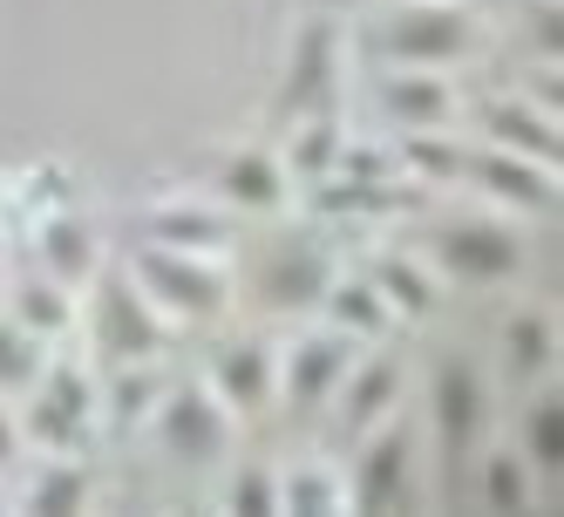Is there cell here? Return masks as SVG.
I'll return each instance as SVG.
<instances>
[{"mask_svg":"<svg viewBox=\"0 0 564 517\" xmlns=\"http://www.w3.org/2000/svg\"><path fill=\"white\" fill-rule=\"evenodd\" d=\"M368 42L388 68H463L482 55V14L469 0H388Z\"/></svg>","mask_w":564,"mask_h":517,"instance_id":"cell-1","label":"cell"},{"mask_svg":"<svg viewBox=\"0 0 564 517\" xmlns=\"http://www.w3.org/2000/svg\"><path fill=\"white\" fill-rule=\"evenodd\" d=\"M123 272L164 313V327H205L231 306V272L218 252H184V246H164V238H143L123 259Z\"/></svg>","mask_w":564,"mask_h":517,"instance_id":"cell-2","label":"cell"},{"mask_svg":"<svg viewBox=\"0 0 564 517\" xmlns=\"http://www.w3.org/2000/svg\"><path fill=\"white\" fill-rule=\"evenodd\" d=\"M150 429H156V450H164L171 463H184V470H212V463L231 450L238 416L218 402L212 381H177V388H164V402H156Z\"/></svg>","mask_w":564,"mask_h":517,"instance_id":"cell-3","label":"cell"},{"mask_svg":"<svg viewBox=\"0 0 564 517\" xmlns=\"http://www.w3.org/2000/svg\"><path fill=\"white\" fill-rule=\"evenodd\" d=\"M435 272H449L463 287H503L523 272V231L510 218H449L435 231Z\"/></svg>","mask_w":564,"mask_h":517,"instance_id":"cell-4","label":"cell"},{"mask_svg":"<svg viewBox=\"0 0 564 517\" xmlns=\"http://www.w3.org/2000/svg\"><path fill=\"white\" fill-rule=\"evenodd\" d=\"M96 347L109 354L116 368H137V362H156L164 354V341H171V327H164V313H156L150 300H143V287L130 280V272H109L102 280V293H96Z\"/></svg>","mask_w":564,"mask_h":517,"instance_id":"cell-5","label":"cell"},{"mask_svg":"<svg viewBox=\"0 0 564 517\" xmlns=\"http://www.w3.org/2000/svg\"><path fill=\"white\" fill-rule=\"evenodd\" d=\"M340 28L334 21H306L300 42H293V62L279 75V116L300 123V116H334L340 103Z\"/></svg>","mask_w":564,"mask_h":517,"instance_id":"cell-6","label":"cell"},{"mask_svg":"<svg viewBox=\"0 0 564 517\" xmlns=\"http://www.w3.org/2000/svg\"><path fill=\"white\" fill-rule=\"evenodd\" d=\"M354 334H340V327H313V334H300L286 354H279V395H286V409H300V416H313V409H334V395H340V381H347V368H354Z\"/></svg>","mask_w":564,"mask_h":517,"instance_id":"cell-7","label":"cell"},{"mask_svg":"<svg viewBox=\"0 0 564 517\" xmlns=\"http://www.w3.org/2000/svg\"><path fill=\"white\" fill-rule=\"evenodd\" d=\"M409 476H415V429L409 422H375L360 435V463L347 476V510H394L409 497Z\"/></svg>","mask_w":564,"mask_h":517,"instance_id":"cell-8","label":"cell"},{"mask_svg":"<svg viewBox=\"0 0 564 517\" xmlns=\"http://www.w3.org/2000/svg\"><path fill=\"white\" fill-rule=\"evenodd\" d=\"M463 184L476 197H490L497 212H531V218L557 212V164H538V157H517V150H497V143L469 150Z\"/></svg>","mask_w":564,"mask_h":517,"instance_id":"cell-9","label":"cell"},{"mask_svg":"<svg viewBox=\"0 0 564 517\" xmlns=\"http://www.w3.org/2000/svg\"><path fill=\"white\" fill-rule=\"evenodd\" d=\"M89 422H96V381L83 368H42V381L28 388V416H21L28 443L68 450V443H83Z\"/></svg>","mask_w":564,"mask_h":517,"instance_id":"cell-10","label":"cell"},{"mask_svg":"<svg viewBox=\"0 0 564 517\" xmlns=\"http://www.w3.org/2000/svg\"><path fill=\"white\" fill-rule=\"evenodd\" d=\"M435 435L449 456H469L476 435L490 429V375H482L476 362H463V354H449V362L435 368Z\"/></svg>","mask_w":564,"mask_h":517,"instance_id":"cell-11","label":"cell"},{"mask_svg":"<svg viewBox=\"0 0 564 517\" xmlns=\"http://www.w3.org/2000/svg\"><path fill=\"white\" fill-rule=\"evenodd\" d=\"M327 280H334V252L313 246V238H279L259 259V300L272 313H313Z\"/></svg>","mask_w":564,"mask_h":517,"instance_id":"cell-12","label":"cell"},{"mask_svg":"<svg viewBox=\"0 0 564 517\" xmlns=\"http://www.w3.org/2000/svg\"><path fill=\"white\" fill-rule=\"evenodd\" d=\"M205 381L218 388V402H225L231 416H259L272 395H279V347H272L265 334H238V341H225V347L212 354Z\"/></svg>","mask_w":564,"mask_h":517,"instance_id":"cell-13","label":"cell"},{"mask_svg":"<svg viewBox=\"0 0 564 517\" xmlns=\"http://www.w3.org/2000/svg\"><path fill=\"white\" fill-rule=\"evenodd\" d=\"M381 116L409 137V130H456L463 96L449 83V68H388L381 75Z\"/></svg>","mask_w":564,"mask_h":517,"instance_id":"cell-14","label":"cell"},{"mask_svg":"<svg viewBox=\"0 0 564 517\" xmlns=\"http://www.w3.org/2000/svg\"><path fill=\"white\" fill-rule=\"evenodd\" d=\"M409 368L394 362V354H354V368H347V381H340V422H347V435H368L375 422H388L394 409H401V381Z\"/></svg>","mask_w":564,"mask_h":517,"instance_id":"cell-15","label":"cell"},{"mask_svg":"<svg viewBox=\"0 0 564 517\" xmlns=\"http://www.w3.org/2000/svg\"><path fill=\"white\" fill-rule=\"evenodd\" d=\"M482 143L538 157V164H557V109L538 96H497L482 109Z\"/></svg>","mask_w":564,"mask_h":517,"instance_id":"cell-16","label":"cell"},{"mask_svg":"<svg viewBox=\"0 0 564 517\" xmlns=\"http://www.w3.org/2000/svg\"><path fill=\"white\" fill-rule=\"evenodd\" d=\"M286 191H293V171L279 150H231L218 171V205L231 212H286Z\"/></svg>","mask_w":564,"mask_h":517,"instance_id":"cell-17","label":"cell"},{"mask_svg":"<svg viewBox=\"0 0 564 517\" xmlns=\"http://www.w3.org/2000/svg\"><path fill=\"white\" fill-rule=\"evenodd\" d=\"M96 266H102V246H96L89 218L48 212V218H42V272H48V280H62V287H89Z\"/></svg>","mask_w":564,"mask_h":517,"instance_id":"cell-18","label":"cell"},{"mask_svg":"<svg viewBox=\"0 0 564 517\" xmlns=\"http://www.w3.org/2000/svg\"><path fill=\"white\" fill-rule=\"evenodd\" d=\"M319 313H327V327H340V334H354V341H368V334L394 327V313H388V300L375 293L368 272H347V280L334 272L327 293H319Z\"/></svg>","mask_w":564,"mask_h":517,"instance_id":"cell-19","label":"cell"},{"mask_svg":"<svg viewBox=\"0 0 564 517\" xmlns=\"http://www.w3.org/2000/svg\"><path fill=\"white\" fill-rule=\"evenodd\" d=\"M150 238H164V246H184V252H218L231 246V218L225 205H191V197H177V205H164L150 218Z\"/></svg>","mask_w":564,"mask_h":517,"instance_id":"cell-20","label":"cell"},{"mask_svg":"<svg viewBox=\"0 0 564 517\" xmlns=\"http://www.w3.org/2000/svg\"><path fill=\"white\" fill-rule=\"evenodd\" d=\"M368 280H375V293L388 300L394 321H422V313L435 306V266H422V259H409V252L375 259V266H368Z\"/></svg>","mask_w":564,"mask_h":517,"instance_id":"cell-21","label":"cell"},{"mask_svg":"<svg viewBox=\"0 0 564 517\" xmlns=\"http://www.w3.org/2000/svg\"><path fill=\"white\" fill-rule=\"evenodd\" d=\"M347 510V476L327 463H293L279 470V517H334Z\"/></svg>","mask_w":564,"mask_h":517,"instance_id":"cell-22","label":"cell"},{"mask_svg":"<svg viewBox=\"0 0 564 517\" xmlns=\"http://www.w3.org/2000/svg\"><path fill=\"white\" fill-rule=\"evenodd\" d=\"M394 164L409 171L415 184H463V164H469V143H456L449 130H409L394 150Z\"/></svg>","mask_w":564,"mask_h":517,"instance_id":"cell-23","label":"cell"},{"mask_svg":"<svg viewBox=\"0 0 564 517\" xmlns=\"http://www.w3.org/2000/svg\"><path fill=\"white\" fill-rule=\"evenodd\" d=\"M8 313L21 327H34L42 341H55V334H68L75 327V287H62V280H21L14 293H8Z\"/></svg>","mask_w":564,"mask_h":517,"instance_id":"cell-24","label":"cell"},{"mask_svg":"<svg viewBox=\"0 0 564 517\" xmlns=\"http://www.w3.org/2000/svg\"><path fill=\"white\" fill-rule=\"evenodd\" d=\"M523 463L538 476H557V463H564V395H557V381L538 388L531 409H523Z\"/></svg>","mask_w":564,"mask_h":517,"instance_id":"cell-25","label":"cell"},{"mask_svg":"<svg viewBox=\"0 0 564 517\" xmlns=\"http://www.w3.org/2000/svg\"><path fill=\"white\" fill-rule=\"evenodd\" d=\"M42 368H48V341L21 327L14 313H0V395H28L42 381Z\"/></svg>","mask_w":564,"mask_h":517,"instance_id":"cell-26","label":"cell"},{"mask_svg":"<svg viewBox=\"0 0 564 517\" xmlns=\"http://www.w3.org/2000/svg\"><path fill=\"white\" fill-rule=\"evenodd\" d=\"M21 504H28V510H42V517H55V510H83V504H89V470H83V463H68V456L55 450V463H42V470L28 476Z\"/></svg>","mask_w":564,"mask_h":517,"instance_id":"cell-27","label":"cell"},{"mask_svg":"<svg viewBox=\"0 0 564 517\" xmlns=\"http://www.w3.org/2000/svg\"><path fill=\"white\" fill-rule=\"evenodd\" d=\"M503 375L510 381H538L551 375V321L544 313H517V321H503Z\"/></svg>","mask_w":564,"mask_h":517,"instance_id":"cell-28","label":"cell"},{"mask_svg":"<svg viewBox=\"0 0 564 517\" xmlns=\"http://www.w3.org/2000/svg\"><path fill=\"white\" fill-rule=\"evenodd\" d=\"M531 463H523V450H490L482 456V504L517 517V510H531Z\"/></svg>","mask_w":564,"mask_h":517,"instance_id":"cell-29","label":"cell"},{"mask_svg":"<svg viewBox=\"0 0 564 517\" xmlns=\"http://www.w3.org/2000/svg\"><path fill=\"white\" fill-rule=\"evenodd\" d=\"M334 157H340L334 116H300V123H293V143H286V171H300V177H327Z\"/></svg>","mask_w":564,"mask_h":517,"instance_id":"cell-30","label":"cell"},{"mask_svg":"<svg viewBox=\"0 0 564 517\" xmlns=\"http://www.w3.org/2000/svg\"><path fill=\"white\" fill-rule=\"evenodd\" d=\"M225 510H231V517H279V470L238 463L231 484H225Z\"/></svg>","mask_w":564,"mask_h":517,"instance_id":"cell-31","label":"cell"},{"mask_svg":"<svg viewBox=\"0 0 564 517\" xmlns=\"http://www.w3.org/2000/svg\"><path fill=\"white\" fill-rule=\"evenodd\" d=\"M531 49H538V62H551V68H557V55H564V28H557V0H531Z\"/></svg>","mask_w":564,"mask_h":517,"instance_id":"cell-32","label":"cell"},{"mask_svg":"<svg viewBox=\"0 0 564 517\" xmlns=\"http://www.w3.org/2000/svg\"><path fill=\"white\" fill-rule=\"evenodd\" d=\"M28 450V435H21V416H8V402H0V470H14Z\"/></svg>","mask_w":564,"mask_h":517,"instance_id":"cell-33","label":"cell"},{"mask_svg":"<svg viewBox=\"0 0 564 517\" xmlns=\"http://www.w3.org/2000/svg\"><path fill=\"white\" fill-rule=\"evenodd\" d=\"M0 510H8V491H0Z\"/></svg>","mask_w":564,"mask_h":517,"instance_id":"cell-34","label":"cell"}]
</instances>
